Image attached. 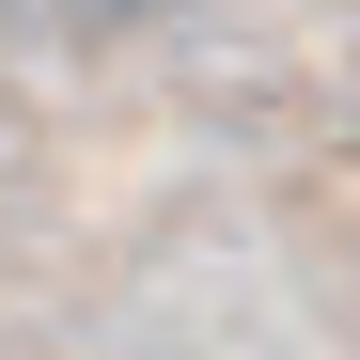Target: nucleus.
Listing matches in <instances>:
<instances>
[{"label":"nucleus","instance_id":"nucleus-1","mask_svg":"<svg viewBox=\"0 0 360 360\" xmlns=\"http://www.w3.org/2000/svg\"><path fill=\"white\" fill-rule=\"evenodd\" d=\"M79 16H94V32H141V16H172V0H79Z\"/></svg>","mask_w":360,"mask_h":360}]
</instances>
